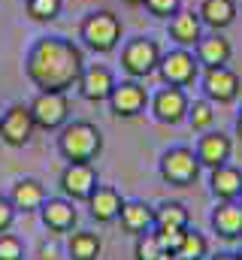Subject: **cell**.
<instances>
[{
    "label": "cell",
    "mask_w": 242,
    "mask_h": 260,
    "mask_svg": "<svg viewBox=\"0 0 242 260\" xmlns=\"http://www.w3.org/2000/svg\"><path fill=\"white\" fill-rule=\"evenodd\" d=\"M148 103H152V115L161 124H182L188 118V106H191L188 94L182 88H176V85H164Z\"/></svg>",
    "instance_id": "cell-11"
},
{
    "label": "cell",
    "mask_w": 242,
    "mask_h": 260,
    "mask_svg": "<svg viewBox=\"0 0 242 260\" xmlns=\"http://www.w3.org/2000/svg\"><path fill=\"white\" fill-rule=\"evenodd\" d=\"M158 260H179V254H170V251H161V257Z\"/></svg>",
    "instance_id": "cell-35"
},
{
    "label": "cell",
    "mask_w": 242,
    "mask_h": 260,
    "mask_svg": "<svg viewBox=\"0 0 242 260\" xmlns=\"http://www.w3.org/2000/svg\"><path fill=\"white\" fill-rule=\"evenodd\" d=\"M103 251V242L94 230H76L67 239V257L70 260H97Z\"/></svg>",
    "instance_id": "cell-23"
},
{
    "label": "cell",
    "mask_w": 242,
    "mask_h": 260,
    "mask_svg": "<svg viewBox=\"0 0 242 260\" xmlns=\"http://www.w3.org/2000/svg\"><path fill=\"white\" fill-rule=\"evenodd\" d=\"M194 151H197L200 167L215 170V167H224V164L230 160V154H233V139H230L227 133H221V130H206V133L200 136V142H197Z\"/></svg>",
    "instance_id": "cell-14"
},
{
    "label": "cell",
    "mask_w": 242,
    "mask_h": 260,
    "mask_svg": "<svg viewBox=\"0 0 242 260\" xmlns=\"http://www.w3.org/2000/svg\"><path fill=\"white\" fill-rule=\"evenodd\" d=\"M118 221H121V227H124V233L142 236V233L155 230V209L148 203H142V200H124Z\"/></svg>",
    "instance_id": "cell-18"
},
{
    "label": "cell",
    "mask_w": 242,
    "mask_h": 260,
    "mask_svg": "<svg viewBox=\"0 0 242 260\" xmlns=\"http://www.w3.org/2000/svg\"><path fill=\"white\" fill-rule=\"evenodd\" d=\"M158 76L164 85H176V88H188L200 79V64L197 55H191L188 49H176L170 55H161L158 64Z\"/></svg>",
    "instance_id": "cell-7"
},
{
    "label": "cell",
    "mask_w": 242,
    "mask_h": 260,
    "mask_svg": "<svg viewBox=\"0 0 242 260\" xmlns=\"http://www.w3.org/2000/svg\"><path fill=\"white\" fill-rule=\"evenodd\" d=\"M212 260H239V257H236V254H215Z\"/></svg>",
    "instance_id": "cell-36"
},
{
    "label": "cell",
    "mask_w": 242,
    "mask_h": 260,
    "mask_svg": "<svg viewBox=\"0 0 242 260\" xmlns=\"http://www.w3.org/2000/svg\"><path fill=\"white\" fill-rule=\"evenodd\" d=\"M133 254H136V260H158L161 257V245H158L155 230L136 236V248H133Z\"/></svg>",
    "instance_id": "cell-29"
},
{
    "label": "cell",
    "mask_w": 242,
    "mask_h": 260,
    "mask_svg": "<svg viewBox=\"0 0 242 260\" xmlns=\"http://www.w3.org/2000/svg\"><path fill=\"white\" fill-rule=\"evenodd\" d=\"M239 197H242V194H239Z\"/></svg>",
    "instance_id": "cell-39"
},
{
    "label": "cell",
    "mask_w": 242,
    "mask_h": 260,
    "mask_svg": "<svg viewBox=\"0 0 242 260\" xmlns=\"http://www.w3.org/2000/svg\"><path fill=\"white\" fill-rule=\"evenodd\" d=\"M34 130H37V121L31 115V106L24 103H12L0 118V139L9 148H24L34 139Z\"/></svg>",
    "instance_id": "cell-8"
},
{
    "label": "cell",
    "mask_w": 242,
    "mask_h": 260,
    "mask_svg": "<svg viewBox=\"0 0 242 260\" xmlns=\"http://www.w3.org/2000/svg\"><path fill=\"white\" fill-rule=\"evenodd\" d=\"M148 100L152 97H148L145 85L139 79H127V82L115 85V91L109 94V109L115 118H136L139 112H145Z\"/></svg>",
    "instance_id": "cell-10"
},
{
    "label": "cell",
    "mask_w": 242,
    "mask_h": 260,
    "mask_svg": "<svg viewBox=\"0 0 242 260\" xmlns=\"http://www.w3.org/2000/svg\"><path fill=\"white\" fill-rule=\"evenodd\" d=\"M188 121H191V127L194 130H206L212 127V121H215V112H212V103L209 100H194L191 106H188Z\"/></svg>",
    "instance_id": "cell-27"
},
{
    "label": "cell",
    "mask_w": 242,
    "mask_h": 260,
    "mask_svg": "<svg viewBox=\"0 0 242 260\" xmlns=\"http://www.w3.org/2000/svg\"><path fill=\"white\" fill-rule=\"evenodd\" d=\"M27 3V15L34 21H55L64 9V0H24Z\"/></svg>",
    "instance_id": "cell-28"
},
{
    "label": "cell",
    "mask_w": 242,
    "mask_h": 260,
    "mask_svg": "<svg viewBox=\"0 0 242 260\" xmlns=\"http://www.w3.org/2000/svg\"><path fill=\"white\" fill-rule=\"evenodd\" d=\"M79 37H82V43H85L91 52H100V55L112 52V49L118 46V40H121V21H118V15H115V12H109V9L91 12V15L82 21Z\"/></svg>",
    "instance_id": "cell-3"
},
{
    "label": "cell",
    "mask_w": 242,
    "mask_h": 260,
    "mask_svg": "<svg viewBox=\"0 0 242 260\" xmlns=\"http://www.w3.org/2000/svg\"><path fill=\"white\" fill-rule=\"evenodd\" d=\"M194 49H197V64L203 67V70H209V67H227L230 55H233L230 43H227L221 34L200 37V43H197Z\"/></svg>",
    "instance_id": "cell-21"
},
{
    "label": "cell",
    "mask_w": 242,
    "mask_h": 260,
    "mask_svg": "<svg viewBox=\"0 0 242 260\" xmlns=\"http://www.w3.org/2000/svg\"><path fill=\"white\" fill-rule=\"evenodd\" d=\"M9 203L15 206V212H40L43 209V203H46V188H43V182H37V179H18L15 185H12V191H9Z\"/></svg>",
    "instance_id": "cell-20"
},
{
    "label": "cell",
    "mask_w": 242,
    "mask_h": 260,
    "mask_svg": "<svg viewBox=\"0 0 242 260\" xmlns=\"http://www.w3.org/2000/svg\"><path fill=\"white\" fill-rule=\"evenodd\" d=\"M58 151L70 164H94L103 151V133L91 121H67L58 133Z\"/></svg>",
    "instance_id": "cell-2"
},
{
    "label": "cell",
    "mask_w": 242,
    "mask_h": 260,
    "mask_svg": "<svg viewBox=\"0 0 242 260\" xmlns=\"http://www.w3.org/2000/svg\"><path fill=\"white\" fill-rule=\"evenodd\" d=\"M209 191L218 203H230V200H239L242 194V170L239 167H215L212 176H209Z\"/></svg>",
    "instance_id": "cell-19"
},
{
    "label": "cell",
    "mask_w": 242,
    "mask_h": 260,
    "mask_svg": "<svg viewBox=\"0 0 242 260\" xmlns=\"http://www.w3.org/2000/svg\"><path fill=\"white\" fill-rule=\"evenodd\" d=\"M203 91L209 103H233L239 97V76L230 67H209L203 70Z\"/></svg>",
    "instance_id": "cell-12"
},
{
    "label": "cell",
    "mask_w": 242,
    "mask_h": 260,
    "mask_svg": "<svg viewBox=\"0 0 242 260\" xmlns=\"http://www.w3.org/2000/svg\"><path fill=\"white\" fill-rule=\"evenodd\" d=\"M97 185H100V179H97L94 164H67L58 179L60 194L67 200H73V203H85L88 197L94 194Z\"/></svg>",
    "instance_id": "cell-9"
},
{
    "label": "cell",
    "mask_w": 242,
    "mask_h": 260,
    "mask_svg": "<svg viewBox=\"0 0 242 260\" xmlns=\"http://www.w3.org/2000/svg\"><path fill=\"white\" fill-rule=\"evenodd\" d=\"M236 136L242 139V109H239V115H236Z\"/></svg>",
    "instance_id": "cell-34"
},
{
    "label": "cell",
    "mask_w": 242,
    "mask_h": 260,
    "mask_svg": "<svg viewBox=\"0 0 242 260\" xmlns=\"http://www.w3.org/2000/svg\"><path fill=\"white\" fill-rule=\"evenodd\" d=\"M236 257H239V260H242V251H239V254H236Z\"/></svg>",
    "instance_id": "cell-38"
},
{
    "label": "cell",
    "mask_w": 242,
    "mask_h": 260,
    "mask_svg": "<svg viewBox=\"0 0 242 260\" xmlns=\"http://www.w3.org/2000/svg\"><path fill=\"white\" fill-rule=\"evenodd\" d=\"M197 15H200L203 24H209L215 30H224L236 18V3L233 0H203V6H200Z\"/></svg>",
    "instance_id": "cell-24"
},
{
    "label": "cell",
    "mask_w": 242,
    "mask_h": 260,
    "mask_svg": "<svg viewBox=\"0 0 242 260\" xmlns=\"http://www.w3.org/2000/svg\"><path fill=\"white\" fill-rule=\"evenodd\" d=\"M40 218H43L46 230H52V233H70L76 227V221H79V212H76L73 200H67V197H55V200L46 197V203L40 209Z\"/></svg>",
    "instance_id": "cell-15"
},
{
    "label": "cell",
    "mask_w": 242,
    "mask_h": 260,
    "mask_svg": "<svg viewBox=\"0 0 242 260\" xmlns=\"http://www.w3.org/2000/svg\"><path fill=\"white\" fill-rule=\"evenodd\" d=\"M85 203H88V212H91V218H94L97 224H112V221H118L124 197H121L115 188H109V185H97L94 194L88 197Z\"/></svg>",
    "instance_id": "cell-16"
},
{
    "label": "cell",
    "mask_w": 242,
    "mask_h": 260,
    "mask_svg": "<svg viewBox=\"0 0 242 260\" xmlns=\"http://www.w3.org/2000/svg\"><path fill=\"white\" fill-rule=\"evenodd\" d=\"M155 236H158V245H161V251H170V254H176L182 248V239H185V230H155Z\"/></svg>",
    "instance_id": "cell-31"
},
{
    "label": "cell",
    "mask_w": 242,
    "mask_h": 260,
    "mask_svg": "<svg viewBox=\"0 0 242 260\" xmlns=\"http://www.w3.org/2000/svg\"><path fill=\"white\" fill-rule=\"evenodd\" d=\"M15 206L9 203V200H3L0 197V233H9L12 230V224H15Z\"/></svg>",
    "instance_id": "cell-33"
},
{
    "label": "cell",
    "mask_w": 242,
    "mask_h": 260,
    "mask_svg": "<svg viewBox=\"0 0 242 260\" xmlns=\"http://www.w3.org/2000/svg\"><path fill=\"white\" fill-rule=\"evenodd\" d=\"M176 254H179V260H206L209 257V239L200 230L188 227L185 230V239H182V248Z\"/></svg>",
    "instance_id": "cell-26"
},
{
    "label": "cell",
    "mask_w": 242,
    "mask_h": 260,
    "mask_svg": "<svg viewBox=\"0 0 242 260\" xmlns=\"http://www.w3.org/2000/svg\"><path fill=\"white\" fill-rule=\"evenodd\" d=\"M115 76L109 73V67L103 64H91L82 70V79H79V94L88 100V103H103V100H109V94L115 91Z\"/></svg>",
    "instance_id": "cell-13"
},
{
    "label": "cell",
    "mask_w": 242,
    "mask_h": 260,
    "mask_svg": "<svg viewBox=\"0 0 242 260\" xmlns=\"http://www.w3.org/2000/svg\"><path fill=\"white\" fill-rule=\"evenodd\" d=\"M127 6H145V0H124Z\"/></svg>",
    "instance_id": "cell-37"
},
{
    "label": "cell",
    "mask_w": 242,
    "mask_h": 260,
    "mask_svg": "<svg viewBox=\"0 0 242 260\" xmlns=\"http://www.w3.org/2000/svg\"><path fill=\"white\" fill-rule=\"evenodd\" d=\"M170 37L179 43L182 49L197 46L200 37H203V21H200V15H194V12H182L179 9V12L170 18Z\"/></svg>",
    "instance_id": "cell-22"
},
{
    "label": "cell",
    "mask_w": 242,
    "mask_h": 260,
    "mask_svg": "<svg viewBox=\"0 0 242 260\" xmlns=\"http://www.w3.org/2000/svg\"><path fill=\"white\" fill-rule=\"evenodd\" d=\"M27 79L40 88V91H70L73 85H79L85 58L82 49L67 40V37H43L31 46L27 52Z\"/></svg>",
    "instance_id": "cell-1"
},
{
    "label": "cell",
    "mask_w": 242,
    "mask_h": 260,
    "mask_svg": "<svg viewBox=\"0 0 242 260\" xmlns=\"http://www.w3.org/2000/svg\"><path fill=\"white\" fill-rule=\"evenodd\" d=\"M31 115H34L37 127L60 130L70 118V100L64 91H40L31 103Z\"/></svg>",
    "instance_id": "cell-6"
},
{
    "label": "cell",
    "mask_w": 242,
    "mask_h": 260,
    "mask_svg": "<svg viewBox=\"0 0 242 260\" xmlns=\"http://www.w3.org/2000/svg\"><path fill=\"white\" fill-rule=\"evenodd\" d=\"M161 64V46L148 37H133L124 43L121 49V67L133 76V79H145L152 73H158Z\"/></svg>",
    "instance_id": "cell-5"
},
{
    "label": "cell",
    "mask_w": 242,
    "mask_h": 260,
    "mask_svg": "<svg viewBox=\"0 0 242 260\" xmlns=\"http://www.w3.org/2000/svg\"><path fill=\"white\" fill-rule=\"evenodd\" d=\"M0 260H24V245L12 233H0Z\"/></svg>",
    "instance_id": "cell-30"
},
{
    "label": "cell",
    "mask_w": 242,
    "mask_h": 260,
    "mask_svg": "<svg viewBox=\"0 0 242 260\" xmlns=\"http://www.w3.org/2000/svg\"><path fill=\"white\" fill-rule=\"evenodd\" d=\"M212 230L233 242V239H242V203L239 200H230V203H218L212 209Z\"/></svg>",
    "instance_id": "cell-17"
},
{
    "label": "cell",
    "mask_w": 242,
    "mask_h": 260,
    "mask_svg": "<svg viewBox=\"0 0 242 260\" xmlns=\"http://www.w3.org/2000/svg\"><path fill=\"white\" fill-rule=\"evenodd\" d=\"M200 176V160H197V151L188 148V145H176L170 151H164L161 157V179L173 188H188L194 185Z\"/></svg>",
    "instance_id": "cell-4"
},
{
    "label": "cell",
    "mask_w": 242,
    "mask_h": 260,
    "mask_svg": "<svg viewBox=\"0 0 242 260\" xmlns=\"http://www.w3.org/2000/svg\"><path fill=\"white\" fill-rule=\"evenodd\" d=\"M188 230L191 227V215H188V209L176 203V200H167V203H161L158 209H155V230Z\"/></svg>",
    "instance_id": "cell-25"
},
{
    "label": "cell",
    "mask_w": 242,
    "mask_h": 260,
    "mask_svg": "<svg viewBox=\"0 0 242 260\" xmlns=\"http://www.w3.org/2000/svg\"><path fill=\"white\" fill-rule=\"evenodd\" d=\"M145 9L158 18H173L182 9V0H145Z\"/></svg>",
    "instance_id": "cell-32"
}]
</instances>
